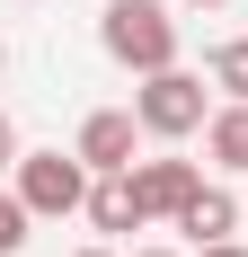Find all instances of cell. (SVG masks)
Masks as SVG:
<instances>
[{
	"label": "cell",
	"instance_id": "obj_5",
	"mask_svg": "<svg viewBox=\"0 0 248 257\" xmlns=\"http://www.w3.org/2000/svg\"><path fill=\"white\" fill-rule=\"evenodd\" d=\"M195 186H204V169H195V160H133V195H142V213H151V222H177Z\"/></svg>",
	"mask_w": 248,
	"mask_h": 257
},
{
	"label": "cell",
	"instance_id": "obj_9",
	"mask_svg": "<svg viewBox=\"0 0 248 257\" xmlns=\"http://www.w3.org/2000/svg\"><path fill=\"white\" fill-rule=\"evenodd\" d=\"M204 71H213V89H230V98H248V36H222V45L204 53Z\"/></svg>",
	"mask_w": 248,
	"mask_h": 257
},
{
	"label": "cell",
	"instance_id": "obj_11",
	"mask_svg": "<svg viewBox=\"0 0 248 257\" xmlns=\"http://www.w3.org/2000/svg\"><path fill=\"white\" fill-rule=\"evenodd\" d=\"M18 160H27V151H18V124L0 115V169H18Z\"/></svg>",
	"mask_w": 248,
	"mask_h": 257
},
{
	"label": "cell",
	"instance_id": "obj_12",
	"mask_svg": "<svg viewBox=\"0 0 248 257\" xmlns=\"http://www.w3.org/2000/svg\"><path fill=\"white\" fill-rule=\"evenodd\" d=\"M195 257H248V248H239V239H213V248H195Z\"/></svg>",
	"mask_w": 248,
	"mask_h": 257
},
{
	"label": "cell",
	"instance_id": "obj_8",
	"mask_svg": "<svg viewBox=\"0 0 248 257\" xmlns=\"http://www.w3.org/2000/svg\"><path fill=\"white\" fill-rule=\"evenodd\" d=\"M204 160H213V169H248V98L213 106V124H204Z\"/></svg>",
	"mask_w": 248,
	"mask_h": 257
},
{
	"label": "cell",
	"instance_id": "obj_6",
	"mask_svg": "<svg viewBox=\"0 0 248 257\" xmlns=\"http://www.w3.org/2000/svg\"><path fill=\"white\" fill-rule=\"evenodd\" d=\"M89 231H142L151 213H142V195H133V169H115V178H89Z\"/></svg>",
	"mask_w": 248,
	"mask_h": 257
},
{
	"label": "cell",
	"instance_id": "obj_4",
	"mask_svg": "<svg viewBox=\"0 0 248 257\" xmlns=\"http://www.w3.org/2000/svg\"><path fill=\"white\" fill-rule=\"evenodd\" d=\"M133 142H142V115H133V106H98V115L80 124V142H71V151L89 160L98 178H115V169H133Z\"/></svg>",
	"mask_w": 248,
	"mask_h": 257
},
{
	"label": "cell",
	"instance_id": "obj_13",
	"mask_svg": "<svg viewBox=\"0 0 248 257\" xmlns=\"http://www.w3.org/2000/svg\"><path fill=\"white\" fill-rule=\"evenodd\" d=\"M186 9H222V0H186Z\"/></svg>",
	"mask_w": 248,
	"mask_h": 257
},
{
	"label": "cell",
	"instance_id": "obj_2",
	"mask_svg": "<svg viewBox=\"0 0 248 257\" xmlns=\"http://www.w3.org/2000/svg\"><path fill=\"white\" fill-rule=\"evenodd\" d=\"M133 115H142L151 142H186V133L213 124V115H204V80H195V71H151L142 89H133Z\"/></svg>",
	"mask_w": 248,
	"mask_h": 257
},
{
	"label": "cell",
	"instance_id": "obj_16",
	"mask_svg": "<svg viewBox=\"0 0 248 257\" xmlns=\"http://www.w3.org/2000/svg\"><path fill=\"white\" fill-rule=\"evenodd\" d=\"M0 62H9V45H0Z\"/></svg>",
	"mask_w": 248,
	"mask_h": 257
},
{
	"label": "cell",
	"instance_id": "obj_10",
	"mask_svg": "<svg viewBox=\"0 0 248 257\" xmlns=\"http://www.w3.org/2000/svg\"><path fill=\"white\" fill-rule=\"evenodd\" d=\"M27 222H36V213H27V195L9 186V195H0V257H18V248H27Z\"/></svg>",
	"mask_w": 248,
	"mask_h": 257
},
{
	"label": "cell",
	"instance_id": "obj_3",
	"mask_svg": "<svg viewBox=\"0 0 248 257\" xmlns=\"http://www.w3.org/2000/svg\"><path fill=\"white\" fill-rule=\"evenodd\" d=\"M89 160L80 151H27L18 160V195H27V213H80L89 204Z\"/></svg>",
	"mask_w": 248,
	"mask_h": 257
},
{
	"label": "cell",
	"instance_id": "obj_7",
	"mask_svg": "<svg viewBox=\"0 0 248 257\" xmlns=\"http://www.w3.org/2000/svg\"><path fill=\"white\" fill-rule=\"evenodd\" d=\"M177 231L195 239V248L230 239V231H239V204H230V186H195V195H186V213H177Z\"/></svg>",
	"mask_w": 248,
	"mask_h": 257
},
{
	"label": "cell",
	"instance_id": "obj_1",
	"mask_svg": "<svg viewBox=\"0 0 248 257\" xmlns=\"http://www.w3.org/2000/svg\"><path fill=\"white\" fill-rule=\"evenodd\" d=\"M98 45L115 53L124 71H177V18H169V0H106V18H98Z\"/></svg>",
	"mask_w": 248,
	"mask_h": 257
},
{
	"label": "cell",
	"instance_id": "obj_15",
	"mask_svg": "<svg viewBox=\"0 0 248 257\" xmlns=\"http://www.w3.org/2000/svg\"><path fill=\"white\" fill-rule=\"evenodd\" d=\"M80 257H106V248H80Z\"/></svg>",
	"mask_w": 248,
	"mask_h": 257
},
{
	"label": "cell",
	"instance_id": "obj_14",
	"mask_svg": "<svg viewBox=\"0 0 248 257\" xmlns=\"http://www.w3.org/2000/svg\"><path fill=\"white\" fill-rule=\"evenodd\" d=\"M142 257H177V248H142Z\"/></svg>",
	"mask_w": 248,
	"mask_h": 257
}]
</instances>
